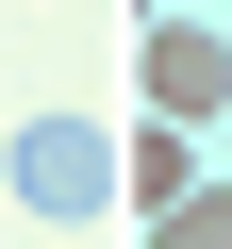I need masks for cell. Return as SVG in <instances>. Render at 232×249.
Here are the masks:
<instances>
[{
    "mask_svg": "<svg viewBox=\"0 0 232 249\" xmlns=\"http://www.w3.org/2000/svg\"><path fill=\"white\" fill-rule=\"evenodd\" d=\"M0 199H17L33 232H99L116 216V116H0Z\"/></svg>",
    "mask_w": 232,
    "mask_h": 249,
    "instance_id": "6da1fadb",
    "label": "cell"
},
{
    "mask_svg": "<svg viewBox=\"0 0 232 249\" xmlns=\"http://www.w3.org/2000/svg\"><path fill=\"white\" fill-rule=\"evenodd\" d=\"M133 100H149V116H199V133L232 116V34L199 17V0H149V34H133Z\"/></svg>",
    "mask_w": 232,
    "mask_h": 249,
    "instance_id": "7a4b0ae2",
    "label": "cell"
},
{
    "mask_svg": "<svg viewBox=\"0 0 232 249\" xmlns=\"http://www.w3.org/2000/svg\"><path fill=\"white\" fill-rule=\"evenodd\" d=\"M182 183H215V133H199V116H116V216H166Z\"/></svg>",
    "mask_w": 232,
    "mask_h": 249,
    "instance_id": "3957f363",
    "label": "cell"
},
{
    "mask_svg": "<svg viewBox=\"0 0 232 249\" xmlns=\"http://www.w3.org/2000/svg\"><path fill=\"white\" fill-rule=\"evenodd\" d=\"M133 249H232V166H215V183H182L166 216H133Z\"/></svg>",
    "mask_w": 232,
    "mask_h": 249,
    "instance_id": "277c9868",
    "label": "cell"
},
{
    "mask_svg": "<svg viewBox=\"0 0 232 249\" xmlns=\"http://www.w3.org/2000/svg\"><path fill=\"white\" fill-rule=\"evenodd\" d=\"M215 166H232V116H215Z\"/></svg>",
    "mask_w": 232,
    "mask_h": 249,
    "instance_id": "5b68a950",
    "label": "cell"
},
{
    "mask_svg": "<svg viewBox=\"0 0 232 249\" xmlns=\"http://www.w3.org/2000/svg\"><path fill=\"white\" fill-rule=\"evenodd\" d=\"M0 116H17V100H0Z\"/></svg>",
    "mask_w": 232,
    "mask_h": 249,
    "instance_id": "8992f818",
    "label": "cell"
},
{
    "mask_svg": "<svg viewBox=\"0 0 232 249\" xmlns=\"http://www.w3.org/2000/svg\"><path fill=\"white\" fill-rule=\"evenodd\" d=\"M0 216H17V199H0Z\"/></svg>",
    "mask_w": 232,
    "mask_h": 249,
    "instance_id": "52a82bcc",
    "label": "cell"
}]
</instances>
